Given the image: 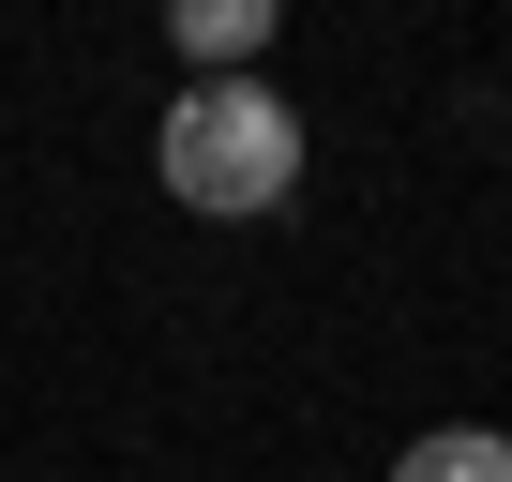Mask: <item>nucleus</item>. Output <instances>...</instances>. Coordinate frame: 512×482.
Segmentation results:
<instances>
[{
    "mask_svg": "<svg viewBox=\"0 0 512 482\" xmlns=\"http://www.w3.org/2000/svg\"><path fill=\"white\" fill-rule=\"evenodd\" d=\"M151 166H166V196H181V211L256 226V211H287V196H302V106H287L272 76H196V91L166 106Z\"/></svg>",
    "mask_w": 512,
    "mask_h": 482,
    "instance_id": "1",
    "label": "nucleus"
},
{
    "mask_svg": "<svg viewBox=\"0 0 512 482\" xmlns=\"http://www.w3.org/2000/svg\"><path fill=\"white\" fill-rule=\"evenodd\" d=\"M256 46H272V0H181V61L196 76H256Z\"/></svg>",
    "mask_w": 512,
    "mask_h": 482,
    "instance_id": "2",
    "label": "nucleus"
},
{
    "mask_svg": "<svg viewBox=\"0 0 512 482\" xmlns=\"http://www.w3.org/2000/svg\"><path fill=\"white\" fill-rule=\"evenodd\" d=\"M392 482H512V437L497 422H437V437L392 452Z\"/></svg>",
    "mask_w": 512,
    "mask_h": 482,
    "instance_id": "3",
    "label": "nucleus"
}]
</instances>
